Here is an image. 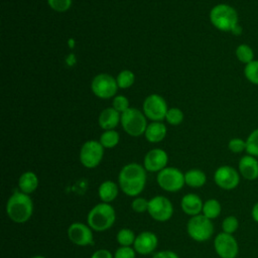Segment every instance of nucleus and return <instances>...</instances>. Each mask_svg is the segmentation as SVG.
I'll return each instance as SVG.
<instances>
[{
  "label": "nucleus",
  "instance_id": "7",
  "mask_svg": "<svg viewBox=\"0 0 258 258\" xmlns=\"http://www.w3.org/2000/svg\"><path fill=\"white\" fill-rule=\"evenodd\" d=\"M157 184L168 192H176L185 184L184 173L175 167H165L157 173Z\"/></svg>",
  "mask_w": 258,
  "mask_h": 258
},
{
  "label": "nucleus",
  "instance_id": "20",
  "mask_svg": "<svg viewBox=\"0 0 258 258\" xmlns=\"http://www.w3.org/2000/svg\"><path fill=\"white\" fill-rule=\"evenodd\" d=\"M119 184L112 180L103 181L98 187V196L102 203L111 204L119 194Z\"/></svg>",
  "mask_w": 258,
  "mask_h": 258
},
{
  "label": "nucleus",
  "instance_id": "8",
  "mask_svg": "<svg viewBox=\"0 0 258 258\" xmlns=\"http://www.w3.org/2000/svg\"><path fill=\"white\" fill-rule=\"evenodd\" d=\"M147 213L157 222H166L173 215L172 203L164 196H155L148 202Z\"/></svg>",
  "mask_w": 258,
  "mask_h": 258
},
{
  "label": "nucleus",
  "instance_id": "5",
  "mask_svg": "<svg viewBox=\"0 0 258 258\" xmlns=\"http://www.w3.org/2000/svg\"><path fill=\"white\" fill-rule=\"evenodd\" d=\"M213 220L207 218L203 214L190 217L186 224V232L188 236L197 242H206L214 234Z\"/></svg>",
  "mask_w": 258,
  "mask_h": 258
},
{
  "label": "nucleus",
  "instance_id": "31",
  "mask_svg": "<svg viewBox=\"0 0 258 258\" xmlns=\"http://www.w3.org/2000/svg\"><path fill=\"white\" fill-rule=\"evenodd\" d=\"M239 228V221L235 216H227L222 222V230L227 234H234Z\"/></svg>",
  "mask_w": 258,
  "mask_h": 258
},
{
  "label": "nucleus",
  "instance_id": "22",
  "mask_svg": "<svg viewBox=\"0 0 258 258\" xmlns=\"http://www.w3.org/2000/svg\"><path fill=\"white\" fill-rule=\"evenodd\" d=\"M145 138L151 143H157L163 140L166 135V127L161 122L150 123L145 130Z\"/></svg>",
  "mask_w": 258,
  "mask_h": 258
},
{
  "label": "nucleus",
  "instance_id": "35",
  "mask_svg": "<svg viewBox=\"0 0 258 258\" xmlns=\"http://www.w3.org/2000/svg\"><path fill=\"white\" fill-rule=\"evenodd\" d=\"M136 251L131 246H120L114 253V258H135Z\"/></svg>",
  "mask_w": 258,
  "mask_h": 258
},
{
  "label": "nucleus",
  "instance_id": "29",
  "mask_svg": "<svg viewBox=\"0 0 258 258\" xmlns=\"http://www.w3.org/2000/svg\"><path fill=\"white\" fill-rule=\"evenodd\" d=\"M246 151L249 155L258 157V129L251 132L246 140Z\"/></svg>",
  "mask_w": 258,
  "mask_h": 258
},
{
  "label": "nucleus",
  "instance_id": "3",
  "mask_svg": "<svg viewBox=\"0 0 258 258\" xmlns=\"http://www.w3.org/2000/svg\"><path fill=\"white\" fill-rule=\"evenodd\" d=\"M116 221V212L111 204L99 203L95 205L87 216V224L92 230L104 232L109 230Z\"/></svg>",
  "mask_w": 258,
  "mask_h": 258
},
{
  "label": "nucleus",
  "instance_id": "12",
  "mask_svg": "<svg viewBox=\"0 0 258 258\" xmlns=\"http://www.w3.org/2000/svg\"><path fill=\"white\" fill-rule=\"evenodd\" d=\"M91 88L95 96L101 99H109L116 94L118 85L112 76L108 74H100L93 79Z\"/></svg>",
  "mask_w": 258,
  "mask_h": 258
},
{
  "label": "nucleus",
  "instance_id": "26",
  "mask_svg": "<svg viewBox=\"0 0 258 258\" xmlns=\"http://www.w3.org/2000/svg\"><path fill=\"white\" fill-rule=\"evenodd\" d=\"M120 140L119 133L115 130H106L100 137V143L104 148L115 147Z\"/></svg>",
  "mask_w": 258,
  "mask_h": 258
},
{
  "label": "nucleus",
  "instance_id": "1",
  "mask_svg": "<svg viewBox=\"0 0 258 258\" xmlns=\"http://www.w3.org/2000/svg\"><path fill=\"white\" fill-rule=\"evenodd\" d=\"M118 184L126 196L138 197L146 184V169L135 162L124 165L118 175Z\"/></svg>",
  "mask_w": 258,
  "mask_h": 258
},
{
  "label": "nucleus",
  "instance_id": "33",
  "mask_svg": "<svg viewBox=\"0 0 258 258\" xmlns=\"http://www.w3.org/2000/svg\"><path fill=\"white\" fill-rule=\"evenodd\" d=\"M148 202L149 200H146L145 198L136 197L131 203V208L135 213H138V214L145 213L148 210Z\"/></svg>",
  "mask_w": 258,
  "mask_h": 258
},
{
  "label": "nucleus",
  "instance_id": "19",
  "mask_svg": "<svg viewBox=\"0 0 258 258\" xmlns=\"http://www.w3.org/2000/svg\"><path fill=\"white\" fill-rule=\"evenodd\" d=\"M120 113L114 108H107L103 110L99 116V125L102 129L113 130L120 122Z\"/></svg>",
  "mask_w": 258,
  "mask_h": 258
},
{
  "label": "nucleus",
  "instance_id": "28",
  "mask_svg": "<svg viewBox=\"0 0 258 258\" xmlns=\"http://www.w3.org/2000/svg\"><path fill=\"white\" fill-rule=\"evenodd\" d=\"M236 55L241 62L246 64L253 61V57H254L252 48L247 44H240L236 49Z\"/></svg>",
  "mask_w": 258,
  "mask_h": 258
},
{
  "label": "nucleus",
  "instance_id": "2",
  "mask_svg": "<svg viewBox=\"0 0 258 258\" xmlns=\"http://www.w3.org/2000/svg\"><path fill=\"white\" fill-rule=\"evenodd\" d=\"M5 210L8 218L12 222L23 224L27 222L33 214V202L29 195L16 190L9 197Z\"/></svg>",
  "mask_w": 258,
  "mask_h": 258
},
{
  "label": "nucleus",
  "instance_id": "24",
  "mask_svg": "<svg viewBox=\"0 0 258 258\" xmlns=\"http://www.w3.org/2000/svg\"><path fill=\"white\" fill-rule=\"evenodd\" d=\"M221 212H222V206L218 200L209 199L206 202H204L202 214L207 218L214 220L220 216Z\"/></svg>",
  "mask_w": 258,
  "mask_h": 258
},
{
  "label": "nucleus",
  "instance_id": "15",
  "mask_svg": "<svg viewBox=\"0 0 258 258\" xmlns=\"http://www.w3.org/2000/svg\"><path fill=\"white\" fill-rule=\"evenodd\" d=\"M168 161L167 153L160 148H154L148 151L143 160V166L146 171L159 172L166 167Z\"/></svg>",
  "mask_w": 258,
  "mask_h": 258
},
{
  "label": "nucleus",
  "instance_id": "25",
  "mask_svg": "<svg viewBox=\"0 0 258 258\" xmlns=\"http://www.w3.org/2000/svg\"><path fill=\"white\" fill-rule=\"evenodd\" d=\"M135 239V233L128 228H122L116 235V240L120 246H133Z\"/></svg>",
  "mask_w": 258,
  "mask_h": 258
},
{
  "label": "nucleus",
  "instance_id": "17",
  "mask_svg": "<svg viewBox=\"0 0 258 258\" xmlns=\"http://www.w3.org/2000/svg\"><path fill=\"white\" fill-rule=\"evenodd\" d=\"M239 173L247 180L258 178V160L252 155H245L239 161Z\"/></svg>",
  "mask_w": 258,
  "mask_h": 258
},
{
  "label": "nucleus",
  "instance_id": "34",
  "mask_svg": "<svg viewBox=\"0 0 258 258\" xmlns=\"http://www.w3.org/2000/svg\"><path fill=\"white\" fill-rule=\"evenodd\" d=\"M47 3L51 9L56 12H64L70 9L72 0H47Z\"/></svg>",
  "mask_w": 258,
  "mask_h": 258
},
{
  "label": "nucleus",
  "instance_id": "13",
  "mask_svg": "<svg viewBox=\"0 0 258 258\" xmlns=\"http://www.w3.org/2000/svg\"><path fill=\"white\" fill-rule=\"evenodd\" d=\"M214 180L220 188L231 190L238 186L240 182V173L232 166L222 165L216 169Z\"/></svg>",
  "mask_w": 258,
  "mask_h": 258
},
{
  "label": "nucleus",
  "instance_id": "21",
  "mask_svg": "<svg viewBox=\"0 0 258 258\" xmlns=\"http://www.w3.org/2000/svg\"><path fill=\"white\" fill-rule=\"evenodd\" d=\"M38 183H39L38 177L33 171L23 172L18 179L19 190L26 195H30L34 192L38 187Z\"/></svg>",
  "mask_w": 258,
  "mask_h": 258
},
{
  "label": "nucleus",
  "instance_id": "40",
  "mask_svg": "<svg viewBox=\"0 0 258 258\" xmlns=\"http://www.w3.org/2000/svg\"><path fill=\"white\" fill-rule=\"evenodd\" d=\"M251 217L252 219L258 223V202L254 204V206L252 207V210H251Z\"/></svg>",
  "mask_w": 258,
  "mask_h": 258
},
{
  "label": "nucleus",
  "instance_id": "27",
  "mask_svg": "<svg viewBox=\"0 0 258 258\" xmlns=\"http://www.w3.org/2000/svg\"><path fill=\"white\" fill-rule=\"evenodd\" d=\"M134 81H135L134 74L128 70H124L121 73H119L116 80L118 88H121V89H127L131 87L134 84Z\"/></svg>",
  "mask_w": 258,
  "mask_h": 258
},
{
  "label": "nucleus",
  "instance_id": "32",
  "mask_svg": "<svg viewBox=\"0 0 258 258\" xmlns=\"http://www.w3.org/2000/svg\"><path fill=\"white\" fill-rule=\"evenodd\" d=\"M165 119L170 125H178L183 120V113L178 108H170L166 113Z\"/></svg>",
  "mask_w": 258,
  "mask_h": 258
},
{
  "label": "nucleus",
  "instance_id": "11",
  "mask_svg": "<svg viewBox=\"0 0 258 258\" xmlns=\"http://www.w3.org/2000/svg\"><path fill=\"white\" fill-rule=\"evenodd\" d=\"M168 109L164 99L157 95L152 94L148 96L143 102V113L144 115L155 122L163 120L166 116Z\"/></svg>",
  "mask_w": 258,
  "mask_h": 258
},
{
  "label": "nucleus",
  "instance_id": "23",
  "mask_svg": "<svg viewBox=\"0 0 258 258\" xmlns=\"http://www.w3.org/2000/svg\"><path fill=\"white\" fill-rule=\"evenodd\" d=\"M184 181L185 184L189 187L199 188L205 185V183L207 182V176L203 170L198 168H191L184 173Z\"/></svg>",
  "mask_w": 258,
  "mask_h": 258
},
{
  "label": "nucleus",
  "instance_id": "6",
  "mask_svg": "<svg viewBox=\"0 0 258 258\" xmlns=\"http://www.w3.org/2000/svg\"><path fill=\"white\" fill-rule=\"evenodd\" d=\"M121 124L125 132L134 137L145 133L148 126L145 115L135 108H129L121 114Z\"/></svg>",
  "mask_w": 258,
  "mask_h": 258
},
{
  "label": "nucleus",
  "instance_id": "38",
  "mask_svg": "<svg viewBox=\"0 0 258 258\" xmlns=\"http://www.w3.org/2000/svg\"><path fill=\"white\" fill-rule=\"evenodd\" d=\"M152 258H179V257L172 250H161L154 253Z\"/></svg>",
  "mask_w": 258,
  "mask_h": 258
},
{
  "label": "nucleus",
  "instance_id": "18",
  "mask_svg": "<svg viewBox=\"0 0 258 258\" xmlns=\"http://www.w3.org/2000/svg\"><path fill=\"white\" fill-rule=\"evenodd\" d=\"M204 202L196 194H186L181 198L180 208L184 214L194 217L202 214Z\"/></svg>",
  "mask_w": 258,
  "mask_h": 258
},
{
  "label": "nucleus",
  "instance_id": "30",
  "mask_svg": "<svg viewBox=\"0 0 258 258\" xmlns=\"http://www.w3.org/2000/svg\"><path fill=\"white\" fill-rule=\"evenodd\" d=\"M244 75L249 82L258 85V60L247 63L244 69Z\"/></svg>",
  "mask_w": 258,
  "mask_h": 258
},
{
  "label": "nucleus",
  "instance_id": "16",
  "mask_svg": "<svg viewBox=\"0 0 258 258\" xmlns=\"http://www.w3.org/2000/svg\"><path fill=\"white\" fill-rule=\"evenodd\" d=\"M158 246V238L151 231H143L136 236L133 248L140 255H148L153 253Z\"/></svg>",
  "mask_w": 258,
  "mask_h": 258
},
{
  "label": "nucleus",
  "instance_id": "41",
  "mask_svg": "<svg viewBox=\"0 0 258 258\" xmlns=\"http://www.w3.org/2000/svg\"><path fill=\"white\" fill-rule=\"evenodd\" d=\"M30 258H46V257H44V256H41V255H36V256L30 257Z\"/></svg>",
  "mask_w": 258,
  "mask_h": 258
},
{
  "label": "nucleus",
  "instance_id": "36",
  "mask_svg": "<svg viewBox=\"0 0 258 258\" xmlns=\"http://www.w3.org/2000/svg\"><path fill=\"white\" fill-rule=\"evenodd\" d=\"M113 108L119 113L125 112L127 109H129L128 99L124 96H116L113 100Z\"/></svg>",
  "mask_w": 258,
  "mask_h": 258
},
{
  "label": "nucleus",
  "instance_id": "4",
  "mask_svg": "<svg viewBox=\"0 0 258 258\" xmlns=\"http://www.w3.org/2000/svg\"><path fill=\"white\" fill-rule=\"evenodd\" d=\"M212 24L222 31H233L238 26L236 10L227 4H218L210 12Z\"/></svg>",
  "mask_w": 258,
  "mask_h": 258
},
{
  "label": "nucleus",
  "instance_id": "9",
  "mask_svg": "<svg viewBox=\"0 0 258 258\" xmlns=\"http://www.w3.org/2000/svg\"><path fill=\"white\" fill-rule=\"evenodd\" d=\"M103 155V145L96 140H89L81 148L80 161L86 168H95L102 161Z\"/></svg>",
  "mask_w": 258,
  "mask_h": 258
},
{
  "label": "nucleus",
  "instance_id": "14",
  "mask_svg": "<svg viewBox=\"0 0 258 258\" xmlns=\"http://www.w3.org/2000/svg\"><path fill=\"white\" fill-rule=\"evenodd\" d=\"M68 237L70 241L77 246H89L94 242L93 230L88 224L75 222L68 228Z\"/></svg>",
  "mask_w": 258,
  "mask_h": 258
},
{
  "label": "nucleus",
  "instance_id": "39",
  "mask_svg": "<svg viewBox=\"0 0 258 258\" xmlns=\"http://www.w3.org/2000/svg\"><path fill=\"white\" fill-rule=\"evenodd\" d=\"M91 258H114V255L107 249H99L92 254Z\"/></svg>",
  "mask_w": 258,
  "mask_h": 258
},
{
  "label": "nucleus",
  "instance_id": "37",
  "mask_svg": "<svg viewBox=\"0 0 258 258\" xmlns=\"http://www.w3.org/2000/svg\"><path fill=\"white\" fill-rule=\"evenodd\" d=\"M228 147L230 151L234 153H240L244 150H246V141H244L241 138H233L229 141Z\"/></svg>",
  "mask_w": 258,
  "mask_h": 258
},
{
  "label": "nucleus",
  "instance_id": "10",
  "mask_svg": "<svg viewBox=\"0 0 258 258\" xmlns=\"http://www.w3.org/2000/svg\"><path fill=\"white\" fill-rule=\"evenodd\" d=\"M214 249L220 258H237L239 245L232 234L219 233L214 240Z\"/></svg>",
  "mask_w": 258,
  "mask_h": 258
}]
</instances>
